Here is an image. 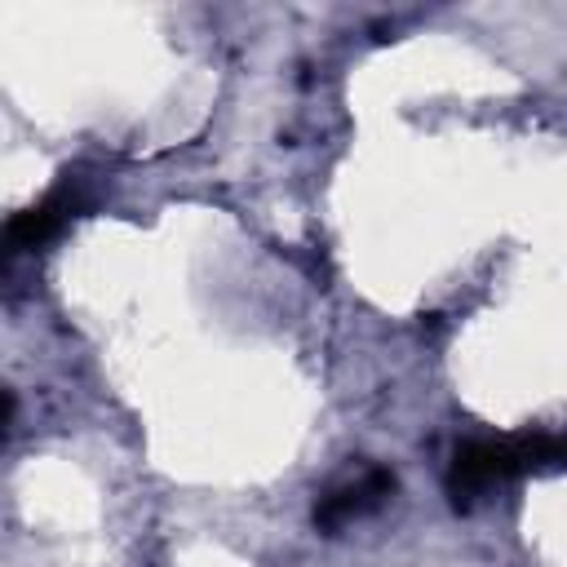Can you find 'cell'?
Segmentation results:
<instances>
[{
  "instance_id": "3",
  "label": "cell",
  "mask_w": 567,
  "mask_h": 567,
  "mask_svg": "<svg viewBox=\"0 0 567 567\" xmlns=\"http://www.w3.org/2000/svg\"><path fill=\"white\" fill-rule=\"evenodd\" d=\"M390 496H394V474L381 470V465H368V470H359L354 478L328 487V492L315 501V527L341 532L346 523H354V518L381 509Z\"/></svg>"
},
{
  "instance_id": "2",
  "label": "cell",
  "mask_w": 567,
  "mask_h": 567,
  "mask_svg": "<svg viewBox=\"0 0 567 567\" xmlns=\"http://www.w3.org/2000/svg\"><path fill=\"white\" fill-rule=\"evenodd\" d=\"M518 456H514V443L509 439H465L456 452H452V465H447V501L452 509H474L487 492L505 487L509 478H518Z\"/></svg>"
},
{
  "instance_id": "1",
  "label": "cell",
  "mask_w": 567,
  "mask_h": 567,
  "mask_svg": "<svg viewBox=\"0 0 567 567\" xmlns=\"http://www.w3.org/2000/svg\"><path fill=\"white\" fill-rule=\"evenodd\" d=\"M93 204H97L93 182H89L80 168H66V173L58 177V186H53L40 204H31V208H22V213L9 217V226H4V252L18 257V252H31V248H44V244L58 239L75 217H84Z\"/></svg>"
},
{
  "instance_id": "4",
  "label": "cell",
  "mask_w": 567,
  "mask_h": 567,
  "mask_svg": "<svg viewBox=\"0 0 567 567\" xmlns=\"http://www.w3.org/2000/svg\"><path fill=\"white\" fill-rule=\"evenodd\" d=\"M514 456L523 474H563L567 470V430H527L514 434Z\"/></svg>"
}]
</instances>
